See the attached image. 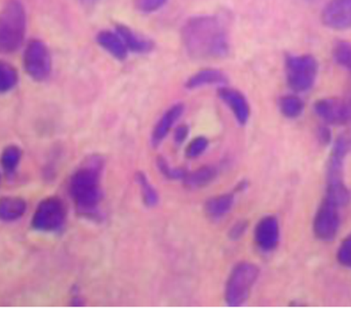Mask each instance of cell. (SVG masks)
<instances>
[{"label":"cell","instance_id":"6","mask_svg":"<svg viewBox=\"0 0 351 314\" xmlns=\"http://www.w3.org/2000/svg\"><path fill=\"white\" fill-rule=\"evenodd\" d=\"M24 70L37 82H43L52 73V58L47 45L43 41H29L23 54Z\"/></svg>","mask_w":351,"mask_h":314},{"label":"cell","instance_id":"9","mask_svg":"<svg viewBox=\"0 0 351 314\" xmlns=\"http://www.w3.org/2000/svg\"><path fill=\"white\" fill-rule=\"evenodd\" d=\"M339 208L329 200L324 199L314 221V232L318 239L329 242L336 237L340 225Z\"/></svg>","mask_w":351,"mask_h":314},{"label":"cell","instance_id":"12","mask_svg":"<svg viewBox=\"0 0 351 314\" xmlns=\"http://www.w3.org/2000/svg\"><path fill=\"white\" fill-rule=\"evenodd\" d=\"M280 240V226L274 216H264L255 229V240L258 247L264 251L276 249Z\"/></svg>","mask_w":351,"mask_h":314},{"label":"cell","instance_id":"28","mask_svg":"<svg viewBox=\"0 0 351 314\" xmlns=\"http://www.w3.org/2000/svg\"><path fill=\"white\" fill-rule=\"evenodd\" d=\"M158 166L160 172L163 173L167 178L172 179V180H178V179H184L187 172L182 169H173L170 168L167 162L164 159L158 158Z\"/></svg>","mask_w":351,"mask_h":314},{"label":"cell","instance_id":"30","mask_svg":"<svg viewBox=\"0 0 351 314\" xmlns=\"http://www.w3.org/2000/svg\"><path fill=\"white\" fill-rule=\"evenodd\" d=\"M245 229H247V223H245V222H237L231 229L230 236L232 239H239V238L242 237V235L245 234Z\"/></svg>","mask_w":351,"mask_h":314},{"label":"cell","instance_id":"25","mask_svg":"<svg viewBox=\"0 0 351 314\" xmlns=\"http://www.w3.org/2000/svg\"><path fill=\"white\" fill-rule=\"evenodd\" d=\"M134 7L143 14H152L167 4V0H134Z\"/></svg>","mask_w":351,"mask_h":314},{"label":"cell","instance_id":"26","mask_svg":"<svg viewBox=\"0 0 351 314\" xmlns=\"http://www.w3.org/2000/svg\"><path fill=\"white\" fill-rule=\"evenodd\" d=\"M208 145H209V142H208L206 137H196L188 146L186 154H187L189 158H196L206 150Z\"/></svg>","mask_w":351,"mask_h":314},{"label":"cell","instance_id":"13","mask_svg":"<svg viewBox=\"0 0 351 314\" xmlns=\"http://www.w3.org/2000/svg\"><path fill=\"white\" fill-rule=\"evenodd\" d=\"M184 110V104L179 102V104H173L169 110L166 111V113L159 119L158 124H156L155 128L153 130V146H158L163 142L165 137L169 134L170 129L182 117Z\"/></svg>","mask_w":351,"mask_h":314},{"label":"cell","instance_id":"17","mask_svg":"<svg viewBox=\"0 0 351 314\" xmlns=\"http://www.w3.org/2000/svg\"><path fill=\"white\" fill-rule=\"evenodd\" d=\"M26 202L21 197H5L0 202V216L5 221L21 218L26 211Z\"/></svg>","mask_w":351,"mask_h":314},{"label":"cell","instance_id":"1","mask_svg":"<svg viewBox=\"0 0 351 314\" xmlns=\"http://www.w3.org/2000/svg\"><path fill=\"white\" fill-rule=\"evenodd\" d=\"M182 39L186 51L194 59L223 58L230 50L228 31L215 16L189 19L182 27Z\"/></svg>","mask_w":351,"mask_h":314},{"label":"cell","instance_id":"21","mask_svg":"<svg viewBox=\"0 0 351 314\" xmlns=\"http://www.w3.org/2000/svg\"><path fill=\"white\" fill-rule=\"evenodd\" d=\"M19 74L17 70L12 65L2 63L0 65V91L8 93L17 86Z\"/></svg>","mask_w":351,"mask_h":314},{"label":"cell","instance_id":"18","mask_svg":"<svg viewBox=\"0 0 351 314\" xmlns=\"http://www.w3.org/2000/svg\"><path fill=\"white\" fill-rule=\"evenodd\" d=\"M234 202V196L231 194L213 197L205 204V211L210 218H220L232 210Z\"/></svg>","mask_w":351,"mask_h":314},{"label":"cell","instance_id":"27","mask_svg":"<svg viewBox=\"0 0 351 314\" xmlns=\"http://www.w3.org/2000/svg\"><path fill=\"white\" fill-rule=\"evenodd\" d=\"M337 260L340 264L351 268V235L343 240L337 251Z\"/></svg>","mask_w":351,"mask_h":314},{"label":"cell","instance_id":"16","mask_svg":"<svg viewBox=\"0 0 351 314\" xmlns=\"http://www.w3.org/2000/svg\"><path fill=\"white\" fill-rule=\"evenodd\" d=\"M115 31L120 35L127 49L134 54H147L154 48V43L150 40L145 39L128 26L124 24H117Z\"/></svg>","mask_w":351,"mask_h":314},{"label":"cell","instance_id":"23","mask_svg":"<svg viewBox=\"0 0 351 314\" xmlns=\"http://www.w3.org/2000/svg\"><path fill=\"white\" fill-rule=\"evenodd\" d=\"M136 182L141 186L143 199H144L145 204L148 207H154L158 203V194L156 193V189L151 186L149 181L147 180V176L144 173L138 172L136 175Z\"/></svg>","mask_w":351,"mask_h":314},{"label":"cell","instance_id":"3","mask_svg":"<svg viewBox=\"0 0 351 314\" xmlns=\"http://www.w3.org/2000/svg\"><path fill=\"white\" fill-rule=\"evenodd\" d=\"M27 29L25 8L21 0H9L0 19V47L5 54L17 52L23 45Z\"/></svg>","mask_w":351,"mask_h":314},{"label":"cell","instance_id":"2","mask_svg":"<svg viewBox=\"0 0 351 314\" xmlns=\"http://www.w3.org/2000/svg\"><path fill=\"white\" fill-rule=\"evenodd\" d=\"M101 164L99 159L80 168L72 175L69 191L78 211L91 213L96 210L101 199Z\"/></svg>","mask_w":351,"mask_h":314},{"label":"cell","instance_id":"31","mask_svg":"<svg viewBox=\"0 0 351 314\" xmlns=\"http://www.w3.org/2000/svg\"><path fill=\"white\" fill-rule=\"evenodd\" d=\"M319 137L323 142H328V140H330V132L326 127H322L319 129Z\"/></svg>","mask_w":351,"mask_h":314},{"label":"cell","instance_id":"11","mask_svg":"<svg viewBox=\"0 0 351 314\" xmlns=\"http://www.w3.org/2000/svg\"><path fill=\"white\" fill-rule=\"evenodd\" d=\"M218 97L232 111L239 124L244 126L250 117V106L244 94L239 89L223 85L218 89Z\"/></svg>","mask_w":351,"mask_h":314},{"label":"cell","instance_id":"4","mask_svg":"<svg viewBox=\"0 0 351 314\" xmlns=\"http://www.w3.org/2000/svg\"><path fill=\"white\" fill-rule=\"evenodd\" d=\"M318 70V62L311 55L288 56L285 59L286 81L293 93L310 91L317 80Z\"/></svg>","mask_w":351,"mask_h":314},{"label":"cell","instance_id":"29","mask_svg":"<svg viewBox=\"0 0 351 314\" xmlns=\"http://www.w3.org/2000/svg\"><path fill=\"white\" fill-rule=\"evenodd\" d=\"M189 130L190 129H189L188 126H186V124H182V126H179L176 128L174 139L178 144H182V143L185 142V139L188 137Z\"/></svg>","mask_w":351,"mask_h":314},{"label":"cell","instance_id":"20","mask_svg":"<svg viewBox=\"0 0 351 314\" xmlns=\"http://www.w3.org/2000/svg\"><path fill=\"white\" fill-rule=\"evenodd\" d=\"M279 108L286 118L295 119L304 113V102L295 94H287L280 99Z\"/></svg>","mask_w":351,"mask_h":314},{"label":"cell","instance_id":"8","mask_svg":"<svg viewBox=\"0 0 351 314\" xmlns=\"http://www.w3.org/2000/svg\"><path fill=\"white\" fill-rule=\"evenodd\" d=\"M314 109L318 117L329 124L344 126L351 123V96L318 100Z\"/></svg>","mask_w":351,"mask_h":314},{"label":"cell","instance_id":"15","mask_svg":"<svg viewBox=\"0 0 351 314\" xmlns=\"http://www.w3.org/2000/svg\"><path fill=\"white\" fill-rule=\"evenodd\" d=\"M228 76L222 70L205 69L191 76L186 81L185 87L188 89H196L206 86H223L228 83Z\"/></svg>","mask_w":351,"mask_h":314},{"label":"cell","instance_id":"7","mask_svg":"<svg viewBox=\"0 0 351 314\" xmlns=\"http://www.w3.org/2000/svg\"><path fill=\"white\" fill-rule=\"evenodd\" d=\"M64 221V207L58 197H47L38 205L32 218V227L38 231L53 232L60 228Z\"/></svg>","mask_w":351,"mask_h":314},{"label":"cell","instance_id":"19","mask_svg":"<svg viewBox=\"0 0 351 314\" xmlns=\"http://www.w3.org/2000/svg\"><path fill=\"white\" fill-rule=\"evenodd\" d=\"M217 175V170L213 166H204L193 172L187 173L184 180L185 185L191 188H199L209 185Z\"/></svg>","mask_w":351,"mask_h":314},{"label":"cell","instance_id":"5","mask_svg":"<svg viewBox=\"0 0 351 314\" xmlns=\"http://www.w3.org/2000/svg\"><path fill=\"white\" fill-rule=\"evenodd\" d=\"M259 277V268L250 262H242L234 267L226 283V302L230 307H239L250 298V292Z\"/></svg>","mask_w":351,"mask_h":314},{"label":"cell","instance_id":"22","mask_svg":"<svg viewBox=\"0 0 351 314\" xmlns=\"http://www.w3.org/2000/svg\"><path fill=\"white\" fill-rule=\"evenodd\" d=\"M334 60L339 66L351 73V43L339 41L332 50Z\"/></svg>","mask_w":351,"mask_h":314},{"label":"cell","instance_id":"10","mask_svg":"<svg viewBox=\"0 0 351 314\" xmlns=\"http://www.w3.org/2000/svg\"><path fill=\"white\" fill-rule=\"evenodd\" d=\"M321 21L335 31L351 30V0H329L321 12Z\"/></svg>","mask_w":351,"mask_h":314},{"label":"cell","instance_id":"14","mask_svg":"<svg viewBox=\"0 0 351 314\" xmlns=\"http://www.w3.org/2000/svg\"><path fill=\"white\" fill-rule=\"evenodd\" d=\"M96 41L99 47L104 48L108 54L117 60H125L128 56L129 50L127 49L125 43L116 31L102 30L97 34Z\"/></svg>","mask_w":351,"mask_h":314},{"label":"cell","instance_id":"24","mask_svg":"<svg viewBox=\"0 0 351 314\" xmlns=\"http://www.w3.org/2000/svg\"><path fill=\"white\" fill-rule=\"evenodd\" d=\"M21 150L17 146H10L2 154V166L7 172H13L21 161Z\"/></svg>","mask_w":351,"mask_h":314},{"label":"cell","instance_id":"32","mask_svg":"<svg viewBox=\"0 0 351 314\" xmlns=\"http://www.w3.org/2000/svg\"><path fill=\"white\" fill-rule=\"evenodd\" d=\"M81 2H83V3L88 4V5H93L95 4L96 2L99 1V0H80Z\"/></svg>","mask_w":351,"mask_h":314}]
</instances>
